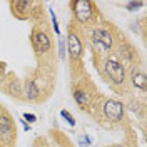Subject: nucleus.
I'll return each mask as SVG.
<instances>
[{"label": "nucleus", "mask_w": 147, "mask_h": 147, "mask_svg": "<svg viewBox=\"0 0 147 147\" xmlns=\"http://www.w3.org/2000/svg\"><path fill=\"white\" fill-rule=\"evenodd\" d=\"M104 72L107 74L110 82H114L115 85H120V84L125 82V69L117 60H112V59L105 60L104 62Z\"/></svg>", "instance_id": "obj_1"}, {"label": "nucleus", "mask_w": 147, "mask_h": 147, "mask_svg": "<svg viewBox=\"0 0 147 147\" xmlns=\"http://www.w3.org/2000/svg\"><path fill=\"white\" fill-rule=\"evenodd\" d=\"M70 7L74 10V15L79 22H87L92 17V3L89 0H72Z\"/></svg>", "instance_id": "obj_2"}, {"label": "nucleus", "mask_w": 147, "mask_h": 147, "mask_svg": "<svg viewBox=\"0 0 147 147\" xmlns=\"http://www.w3.org/2000/svg\"><path fill=\"white\" fill-rule=\"evenodd\" d=\"M102 109H104V115L114 122H119L124 119V104L122 102L109 99V100H105Z\"/></svg>", "instance_id": "obj_3"}, {"label": "nucleus", "mask_w": 147, "mask_h": 147, "mask_svg": "<svg viewBox=\"0 0 147 147\" xmlns=\"http://www.w3.org/2000/svg\"><path fill=\"white\" fill-rule=\"evenodd\" d=\"M92 44L97 50L100 52H107L112 47V37L107 30H102V28H95L94 34H92Z\"/></svg>", "instance_id": "obj_4"}, {"label": "nucleus", "mask_w": 147, "mask_h": 147, "mask_svg": "<svg viewBox=\"0 0 147 147\" xmlns=\"http://www.w3.org/2000/svg\"><path fill=\"white\" fill-rule=\"evenodd\" d=\"M32 44L38 54H45L50 50V38L45 32H35L32 37Z\"/></svg>", "instance_id": "obj_5"}, {"label": "nucleus", "mask_w": 147, "mask_h": 147, "mask_svg": "<svg viewBox=\"0 0 147 147\" xmlns=\"http://www.w3.org/2000/svg\"><path fill=\"white\" fill-rule=\"evenodd\" d=\"M69 54H70V57H72L74 60H77V59H80L82 57V42H80V38H79V35H75V34H70L69 35Z\"/></svg>", "instance_id": "obj_6"}, {"label": "nucleus", "mask_w": 147, "mask_h": 147, "mask_svg": "<svg viewBox=\"0 0 147 147\" xmlns=\"http://www.w3.org/2000/svg\"><path fill=\"white\" fill-rule=\"evenodd\" d=\"M0 136L5 142H10L12 140V122H10L9 117L5 115H0Z\"/></svg>", "instance_id": "obj_7"}, {"label": "nucleus", "mask_w": 147, "mask_h": 147, "mask_svg": "<svg viewBox=\"0 0 147 147\" xmlns=\"http://www.w3.org/2000/svg\"><path fill=\"white\" fill-rule=\"evenodd\" d=\"M130 80H132V85L139 89V90H146L147 89V79H146V74L139 72V70H134L132 75H130Z\"/></svg>", "instance_id": "obj_8"}, {"label": "nucleus", "mask_w": 147, "mask_h": 147, "mask_svg": "<svg viewBox=\"0 0 147 147\" xmlns=\"http://www.w3.org/2000/svg\"><path fill=\"white\" fill-rule=\"evenodd\" d=\"M38 94H40V90H38V87H37L35 80H28V82L25 84V87H24V95H25V99L35 100L37 97H38Z\"/></svg>", "instance_id": "obj_9"}, {"label": "nucleus", "mask_w": 147, "mask_h": 147, "mask_svg": "<svg viewBox=\"0 0 147 147\" xmlns=\"http://www.w3.org/2000/svg\"><path fill=\"white\" fill-rule=\"evenodd\" d=\"M74 100L77 102L79 105H87L89 99H87V94L85 92L80 90V89H77V90H74Z\"/></svg>", "instance_id": "obj_10"}, {"label": "nucleus", "mask_w": 147, "mask_h": 147, "mask_svg": "<svg viewBox=\"0 0 147 147\" xmlns=\"http://www.w3.org/2000/svg\"><path fill=\"white\" fill-rule=\"evenodd\" d=\"M30 2H15V3H12V7L13 9H17L18 12H25V10H28L30 9Z\"/></svg>", "instance_id": "obj_11"}, {"label": "nucleus", "mask_w": 147, "mask_h": 147, "mask_svg": "<svg viewBox=\"0 0 147 147\" xmlns=\"http://www.w3.org/2000/svg\"><path fill=\"white\" fill-rule=\"evenodd\" d=\"M60 115H62V117L69 122V125H70V127H74V125H75V119H74V115L70 114V112H67V110L64 109V110H60Z\"/></svg>", "instance_id": "obj_12"}, {"label": "nucleus", "mask_w": 147, "mask_h": 147, "mask_svg": "<svg viewBox=\"0 0 147 147\" xmlns=\"http://www.w3.org/2000/svg\"><path fill=\"white\" fill-rule=\"evenodd\" d=\"M49 12H50V18H52V27H54L55 34H57V35L60 37V28H59V22H57V17H55L54 10H52V9H49Z\"/></svg>", "instance_id": "obj_13"}, {"label": "nucleus", "mask_w": 147, "mask_h": 147, "mask_svg": "<svg viewBox=\"0 0 147 147\" xmlns=\"http://www.w3.org/2000/svg\"><path fill=\"white\" fill-rule=\"evenodd\" d=\"M59 57L64 60L65 59V40L60 37V40H59Z\"/></svg>", "instance_id": "obj_14"}, {"label": "nucleus", "mask_w": 147, "mask_h": 147, "mask_svg": "<svg viewBox=\"0 0 147 147\" xmlns=\"http://www.w3.org/2000/svg\"><path fill=\"white\" fill-rule=\"evenodd\" d=\"M22 119L25 120L27 124H34V122L37 120V115H35V114H28V112H25V114L22 115Z\"/></svg>", "instance_id": "obj_15"}, {"label": "nucleus", "mask_w": 147, "mask_h": 147, "mask_svg": "<svg viewBox=\"0 0 147 147\" xmlns=\"http://www.w3.org/2000/svg\"><path fill=\"white\" fill-rule=\"evenodd\" d=\"M142 5H144L142 2H129V3L125 5V7H127L129 10H137V9H140Z\"/></svg>", "instance_id": "obj_16"}, {"label": "nucleus", "mask_w": 147, "mask_h": 147, "mask_svg": "<svg viewBox=\"0 0 147 147\" xmlns=\"http://www.w3.org/2000/svg\"><path fill=\"white\" fill-rule=\"evenodd\" d=\"M20 122H22V125H24V129H25V132H30L32 130V127H30V124H27L24 119H20Z\"/></svg>", "instance_id": "obj_17"}, {"label": "nucleus", "mask_w": 147, "mask_h": 147, "mask_svg": "<svg viewBox=\"0 0 147 147\" xmlns=\"http://www.w3.org/2000/svg\"><path fill=\"white\" fill-rule=\"evenodd\" d=\"M2 79H3V64H0V82H2Z\"/></svg>", "instance_id": "obj_18"}]
</instances>
